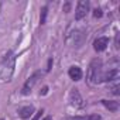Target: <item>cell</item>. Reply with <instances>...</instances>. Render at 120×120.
<instances>
[{
  "instance_id": "obj_1",
  "label": "cell",
  "mask_w": 120,
  "mask_h": 120,
  "mask_svg": "<svg viewBox=\"0 0 120 120\" xmlns=\"http://www.w3.org/2000/svg\"><path fill=\"white\" fill-rule=\"evenodd\" d=\"M14 67H16V55L11 51H9L0 64V82L11 81V76L14 74Z\"/></svg>"
},
{
  "instance_id": "obj_2",
  "label": "cell",
  "mask_w": 120,
  "mask_h": 120,
  "mask_svg": "<svg viewBox=\"0 0 120 120\" xmlns=\"http://www.w3.org/2000/svg\"><path fill=\"white\" fill-rule=\"evenodd\" d=\"M100 79H102V61L99 58H95L88 68V82L90 85H96L100 82Z\"/></svg>"
},
{
  "instance_id": "obj_3",
  "label": "cell",
  "mask_w": 120,
  "mask_h": 120,
  "mask_svg": "<svg viewBox=\"0 0 120 120\" xmlns=\"http://www.w3.org/2000/svg\"><path fill=\"white\" fill-rule=\"evenodd\" d=\"M41 76H42V72H41V71H35V72L24 82L23 89H21V93H23V95H30L31 90H33V88L35 86V83L38 82V79H40Z\"/></svg>"
},
{
  "instance_id": "obj_4",
  "label": "cell",
  "mask_w": 120,
  "mask_h": 120,
  "mask_svg": "<svg viewBox=\"0 0 120 120\" xmlns=\"http://www.w3.org/2000/svg\"><path fill=\"white\" fill-rule=\"evenodd\" d=\"M89 13V2L88 0H81L76 4V10H75V20H82L86 17V14Z\"/></svg>"
},
{
  "instance_id": "obj_5",
  "label": "cell",
  "mask_w": 120,
  "mask_h": 120,
  "mask_svg": "<svg viewBox=\"0 0 120 120\" xmlns=\"http://www.w3.org/2000/svg\"><path fill=\"white\" fill-rule=\"evenodd\" d=\"M69 102H71V105L74 106V107H83V99H82V96H81V93H79V90L78 89H72L71 90V93H69Z\"/></svg>"
},
{
  "instance_id": "obj_6",
  "label": "cell",
  "mask_w": 120,
  "mask_h": 120,
  "mask_svg": "<svg viewBox=\"0 0 120 120\" xmlns=\"http://www.w3.org/2000/svg\"><path fill=\"white\" fill-rule=\"evenodd\" d=\"M107 45H109V38L107 37H98L95 40V42H93V48H95L96 52L105 51L107 48Z\"/></svg>"
},
{
  "instance_id": "obj_7",
  "label": "cell",
  "mask_w": 120,
  "mask_h": 120,
  "mask_svg": "<svg viewBox=\"0 0 120 120\" xmlns=\"http://www.w3.org/2000/svg\"><path fill=\"white\" fill-rule=\"evenodd\" d=\"M34 112H35L34 106H33V105H28V106H24V107H21V109L19 110V116H20V119L27 120V119H30V117L34 114Z\"/></svg>"
},
{
  "instance_id": "obj_8",
  "label": "cell",
  "mask_w": 120,
  "mask_h": 120,
  "mask_svg": "<svg viewBox=\"0 0 120 120\" xmlns=\"http://www.w3.org/2000/svg\"><path fill=\"white\" fill-rule=\"evenodd\" d=\"M68 75H69V78L72 79V81H81L82 79V69L79 68V67H71L69 69H68Z\"/></svg>"
},
{
  "instance_id": "obj_9",
  "label": "cell",
  "mask_w": 120,
  "mask_h": 120,
  "mask_svg": "<svg viewBox=\"0 0 120 120\" xmlns=\"http://www.w3.org/2000/svg\"><path fill=\"white\" fill-rule=\"evenodd\" d=\"M102 103H103V106H106L109 110H112V112H117L119 110V103L117 102H112V100H102Z\"/></svg>"
},
{
  "instance_id": "obj_10",
  "label": "cell",
  "mask_w": 120,
  "mask_h": 120,
  "mask_svg": "<svg viewBox=\"0 0 120 120\" xmlns=\"http://www.w3.org/2000/svg\"><path fill=\"white\" fill-rule=\"evenodd\" d=\"M47 13H48V9H47V6H45V7H42V10H41V19H40V23H41V24H45Z\"/></svg>"
},
{
  "instance_id": "obj_11",
  "label": "cell",
  "mask_w": 120,
  "mask_h": 120,
  "mask_svg": "<svg viewBox=\"0 0 120 120\" xmlns=\"http://www.w3.org/2000/svg\"><path fill=\"white\" fill-rule=\"evenodd\" d=\"M102 117L99 116V114H89V116H86L83 120H100Z\"/></svg>"
},
{
  "instance_id": "obj_12",
  "label": "cell",
  "mask_w": 120,
  "mask_h": 120,
  "mask_svg": "<svg viewBox=\"0 0 120 120\" xmlns=\"http://www.w3.org/2000/svg\"><path fill=\"white\" fill-rule=\"evenodd\" d=\"M102 14H103V13H102V10H100V9H96V10L93 11V16H95L96 19H100V17H102Z\"/></svg>"
},
{
  "instance_id": "obj_13",
  "label": "cell",
  "mask_w": 120,
  "mask_h": 120,
  "mask_svg": "<svg viewBox=\"0 0 120 120\" xmlns=\"http://www.w3.org/2000/svg\"><path fill=\"white\" fill-rule=\"evenodd\" d=\"M41 113H42V110H40V112H37V113H35V116H34V117H33L31 120H38V119H40V116H41Z\"/></svg>"
},
{
  "instance_id": "obj_14",
  "label": "cell",
  "mask_w": 120,
  "mask_h": 120,
  "mask_svg": "<svg viewBox=\"0 0 120 120\" xmlns=\"http://www.w3.org/2000/svg\"><path fill=\"white\" fill-rule=\"evenodd\" d=\"M69 7H71V4H69V3H67V4L64 6V11H65V13H68V11H69Z\"/></svg>"
},
{
  "instance_id": "obj_15",
  "label": "cell",
  "mask_w": 120,
  "mask_h": 120,
  "mask_svg": "<svg viewBox=\"0 0 120 120\" xmlns=\"http://www.w3.org/2000/svg\"><path fill=\"white\" fill-rule=\"evenodd\" d=\"M62 120H81L79 117H65V119H62Z\"/></svg>"
},
{
  "instance_id": "obj_16",
  "label": "cell",
  "mask_w": 120,
  "mask_h": 120,
  "mask_svg": "<svg viewBox=\"0 0 120 120\" xmlns=\"http://www.w3.org/2000/svg\"><path fill=\"white\" fill-rule=\"evenodd\" d=\"M47 90H48V88H47V86H45V88H44V89H42V95H45V93H47Z\"/></svg>"
},
{
  "instance_id": "obj_17",
  "label": "cell",
  "mask_w": 120,
  "mask_h": 120,
  "mask_svg": "<svg viewBox=\"0 0 120 120\" xmlns=\"http://www.w3.org/2000/svg\"><path fill=\"white\" fill-rule=\"evenodd\" d=\"M42 120H52V117H51V116H47V117H44Z\"/></svg>"
},
{
  "instance_id": "obj_18",
  "label": "cell",
  "mask_w": 120,
  "mask_h": 120,
  "mask_svg": "<svg viewBox=\"0 0 120 120\" xmlns=\"http://www.w3.org/2000/svg\"><path fill=\"white\" fill-rule=\"evenodd\" d=\"M0 120H3V119H0Z\"/></svg>"
}]
</instances>
